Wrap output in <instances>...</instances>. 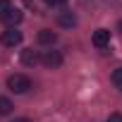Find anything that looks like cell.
<instances>
[{
    "instance_id": "cell-5",
    "label": "cell",
    "mask_w": 122,
    "mask_h": 122,
    "mask_svg": "<svg viewBox=\"0 0 122 122\" xmlns=\"http://www.w3.org/2000/svg\"><path fill=\"white\" fill-rule=\"evenodd\" d=\"M22 17H24V15H22V10H17V7H10L5 15H0V19H3L7 26H15V24H19V22H22Z\"/></svg>"
},
{
    "instance_id": "cell-13",
    "label": "cell",
    "mask_w": 122,
    "mask_h": 122,
    "mask_svg": "<svg viewBox=\"0 0 122 122\" xmlns=\"http://www.w3.org/2000/svg\"><path fill=\"white\" fill-rule=\"evenodd\" d=\"M108 122H122V115H120V112H112V115L108 117Z\"/></svg>"
},
{
    "instance_id": "cell-15",
    "label": "cell",
    "mask_w": 122,
    "mask_h": 122,
    "mask_svg": "<svg viewBox=\"0 0 122 122\" xmlns=\"http://www.w3.org/2000/svg\"><path fill=\"white\" fill-rule=\"evenodd\" d=\"M117 29H120V34H122V19H120V24H117Z\"/></svg>"
},
{
    "instance_id": "cell-7",
    "label": "cell",
    "mask_w": 122,
    "mask_h": 122,
    "mask_svg": "<svg viewBox=\"0 0 122 122\" xmlns=\"http://www.w3.org/2000/svg\"><path fill=\"white\" fill-rule=\"evenodd\" d=\"M36 38H38V43H41V46H53V43L57 41V34H55V31H50V29H41Z\"/></svg>"
},
{
    "instance_id": "cell-11",
    "label": "cell",
    "mask_w": 122,
    "mask_h": 122,
    "mask_svg": "<svg viewBox=\"0 0 122 122\" xmlns=\"http://www.w3.org/2000/svg\"><path fill=\"white\" fill-rule=\"evenodd\" d=\"M46 5H48V7H65L67 0H46Z\"/></svg>"
},
{
    "instance_id": "cell-14",
    "label": "cell",
    "mask_w": 122,
    "mask_h": 122,
    "mask_svg": "<svg viewBox=\"0 0 122 122\" xmlns=\"http://www.w3.org/2000/svg\"><path fill=\"white\" fill-rule=\"evenodd\" d=\"M15 122H31V120H26V117H19V120H15Z\"/></svg>"
},
{
    "instance_id": "cell-9",
    "label": "cell",
    "mask_w": 122,
    "mask_h": 122,
    "mask_svg": "<svg viewBox=\"0 0 122 122\" xmlns=\"http://www.w3.org/2000/svg\"><path fill=\"white\" fill-rule=\"evenodd\" d=\"M12 108H15V105H12V101H10V98L0 96V115H10V112H12Z\"/></svg>"
},
{
    "instance_id": "cell-1",
    "label": "cell",
    "mask_w": 122,
    "mask_h": 122,
    "mask_svg": "<svg viewBox=\"0 0 122 122\" xmlns=\"http://www.w3.org/2000/svg\"><path fill=\"white\" fill-rule=\"evenodd\" d=\"M7 89L15 93H26L31 89V79L26 74H10L7 77Z\"/></svg>"
},
{
    "instance_id": "cell-8",
    "label": "cell",
    "mask_w": 122,
    "mask_h": 122,
    "mask_svg": "<svg viewBox=\"0 0 122 122\" xmlns=\"http://www.w3.org/2000/svg\"><path fill=\"white\" fill-rule=\"evenodd\" d=\"M57 24L65 26V29H72V26H77V17L72 12H60L57 15Z\"/></svg>"
},
{
    "instance_id": "cell-6",
    "label": "cell",
    "mask_w": 122,
    "mask_h": 122,
    "mask_svg": "<svg viewBox=\"0 0 122 122\" xmlns=\"http://www.w3.org/2000/svg\"><path fill=\"white\" fill-rule=\"evenodd\" d=\"M38 60H41V57H38V53H36L34 48H24V50H22V65H26V67H34V65L38 62Z\"/></svg>"
},
{
    "instance_id": "cell-2",
    "label": "cell",
    "mask_w": 122,
    "mask_h": 122,
    "mask_svg": "<svg viewBox=\"0 0 122 122\" xmlns=\"http://www.w3.org/2000/svg\"><path fill=\"white\" fill-rule=\"evenodd\" d=\"M0 41H3V46H7V48H15V46L22 43V31H17L15 26H10L7 31H3Z\"/></svg>"
},
{
    "instance_id": "cell-12",
    "label": "cell",
    "mask_w": 122,
    "mask_h": 122,
    "mask_svg": "<svg viewBox=\"0 0 122 122\" xmlns=\"http://www.w3.org/2000/svg\"><path fill=\"white\" fill-rule=\"evenodd\" d=\"M10 10V0H0V15H5Z\"/></svg>"
},
{
    "instance_id": "cell-4",
    "label": "cell",
    "mask_w": 122,
    "mask_h": 122,
    "mask_svg": "<svg viewBox=\"0 0 122 122\" xmlns=\"http://www.w3.org/2000/svg\"><path fill=\"white\" fill-rule=\"evenodd\" d=\"M91 41H93L96 48H105V46H110V31L108 29H96L93 36H91Z\"/></svg>"
},
{
    "instance_id": "cell-3",
    "label": "cell",
    "mask_w": 122,
    "mask_h": 122,
    "mask_svg": "<svg viewBox=\"0 0 122 122\" xmlns=\"http://www.w3.org/2000/svg\"><path fill=\"white\" fill-rule=\"evenodd\" d=\"M41 62H43L46 67L55 70V67L62 65V55H60V50H46V53L41 55Z\"/></svg>"
},
{
    "instance_id": "cell-10",
    "label": "cell",
    "mask_w": 122,
    "mask_h": 122,
    "mask_svg": "<svg viewBox=\"0 0 122 122\" xmlns=\"http://www.w3.org/2000/svg\"><path fill=\"white\" fill-rule=\"evenodd\" d=\"M112 84H115V86L122 91V67H117V70L112 72Z\"/></svg>"
}]
</instances>
